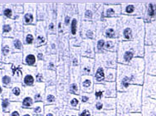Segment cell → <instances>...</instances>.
Returning <instances> with one entry per match:
<instances>
[{
	"instance_id": "6da1fadb",
	"label": "cell",
	"mask_w": 156,
	"mask_h": 116,
	"mask_svg": "<svg viewBox=\"0 0 156 116\" xmlns=\"http://www.w3.org/2000/svg\"><path fill=\"white\" fill-rule=\"evenodd\" d=\"M26 87L22 83H14L10 89L9 99L11 102H21L25 95Z\"/></svg>"
},
{
	"instance_id": "7a4b0ae2",
	"label": "cell",
	"mask_w": 156,
	"mask_h": 116,
	"mask_svg": "<svg viewBox=\"0 0 156 116\" xmlns=\"http://www.w3.org/2000/svg\"><path fill=\"white\" fill-rule=\"evenodd\" d=\"M15 52L13 47V38H4L2 41V59L5 64L10 56Z\"/></svg>"
},
{
	"instance_id": "3957f363",
	"label": "cell",
	"mask_w": 156,
	"mask_h": 116,
	"mask_svg": "<svg viewBox=\"0 0 156 116\" xmlns=\"http://www.w3.org/2000/svg\"><path fill=\"white\" fill-rule=\"evenodd\" d=\"M16 31V21L8 18H4L2 25V36L4 38H14Z\"/></svg>"
},
{
	"instance_id": "277c9868",
	"label": "cell",
	"mask_w": 156,
	"mask_h": 116,
	"mask_svg": "<svg viewBox=\"0 0 156 116\" xmlns=\"http://www.w3.org/2000/svg\"><path fill=\"white\" fill-rule=\"evenodd\" d=\"M143 116H156V99L145 98L143 102Z\"/></svg>"
},
{
	"instance_id": "5b68a950",
	"label": "cell",
	"mask_w": 156,
	"mask_h": 116,
	"mask_svg": "<svg viewBox=\"0 0 156 116\" xmlns=\"http://www.w3.org/2000/svg\"><path fill=\"white\" fill-rule=\"evenodd\" d=\"M34 70V69L31 66H29V67L26 65L23 66V85L25 87H31L34 84V73L35 71Z\"/></svg>"
},
{
	"instance_id": "8992f818",
	"label": "cell",
	"mask_w": 156,
	"mask_h": 116,
	"mask_svg": "<svg viewBox=\"0 0 156 116\" xmlns=\"http://www.w3.org/2000/svg\"><path fill=\"white\" fill-rule=\"evenodd\" d=\"M21 106L26 109H31L35 103L34 99V89L33 87H26L25 95L22 100Z\"/></svg>"
},
{
	"instance_id": "52a82bcc",
	"label": "cell",
	"mask_w": 156,
	"mask_h": 116,
	"mask_svg": "<svg viewBox=\"0 0 156 116\" xmlns=\"http://www.w3.org/2000/svg\"><path fill=\"white\" fill-rule=\"evenodd\" d=\"M146 95L149 98L156 99V77H149L146 87Z\"/></svg>"
},
{
	"instance_id": "ba28073f",
	"label": "cell",
	"mask_w": 156,
	"mask_h": 116,
	"mask_svg": "<svg viewBox=\"0 0 156 116\" xmlns=\"http://www.w3.org/2000/svg\"><path fill=\"white\" fill-rule=\"evenodd\" d=\"M33 25H28L23 28V35H25V41L27 45H32L34 40V31Z\"/></svg>"
},
{
	"instance_id": "9c48e42d",
	"label": "cell",
	"mask_w": 156,
	"mask_h": 116,
	"mask_svg": "<svg viewBox=\"0 0 156 116\" xmlns=\"http://www.w3.org/2000/svg\"><path fill=\"white\" fill-rule=\"evenodd\" d=\"M149 32V41L148 44L153 47V49L156 50V20L155 23L150 24Z\"/></svg>"
},
{
	"instance_id": "30bf717a",
	"label": "cell",
	"mask_w": 156,
	"mask_h": 116,
	"mask_svg": "<svg viewBox=\"0 0 156 116\" xmlns=\"http://www.w3.org/2000/svg\"><path fill=\"white\" fill-rule=\"evenodd\" d=\"M31 110L34 116H42L44 113V103L42 102H35Z\"/></svg>"
},
{
	"instance_id": "8fae6325",
	"label": "cell",
	"mask_w": 156,
	"mask_h": 116,
	"mask_svg": "<svg viewBox=\"0 0 156 116\" xmlns=\"http://www.w3.org/2000/svg\"><path fill=\"white\" fill-rule=\"evenodd\" d=\"M23 62L25 65L32 67L36 63V56L32 52L28 53L27 55H23Z\"/></svg>"
},
{
	"instance_id": "7c38bea8",
	"label": "cell",
	"mask_w": 156,
	"mask_h": 116,
	"mask_svg": "<svg viewBox=\"0 0 156 116\" xmlns=\"http://www.w3.org/2000/svg\"><path fill=\"white\" fill-rule=\"evenodd\" d=\"M4 22V18L2 16L0 17V69H2L5 63L2 61V41H3V36H2V25Z\"/></svg>"
},
{
	"instance_id": "4fadbf2b",
	"label": "cell",
	"mask_w": 156,
	"mask_h": 116,
	"mask_svg": "<svg viewBox=\"0 0 156 116\" xmlns=\"http://www.w3.org/2000/svg\"><path fill=\"white\" fill-rule=\"evenodd\" d=\"M149 72L153 74H156V53L152 54L150 56Z\"/></svg>"
},
{
	"instance_id": "5bb4252c",
	"label": "cell",
	"mask_w": 156,
	"mask_h": 116,
	"mask_svg": "<svg viewBox=\"0 0 156 116\" xmlns=\"http://www.w3.org/2000/svg\"><path fill=\"white\" fill-rule=\"evenodd\" d=\"M147 15L150 19H153L156 16V4L150 3L147 5Z\"/></svg>"
},
{
	"instance_id": "9a60e30c",
	"label": "cell",
	"mask_w": 156,
	"mask_h": 116,
	"mask_svg": "<svg viewBox=\"0 0 156 116\" xmlns=\"http://www.w3.org/2000/svg\"><path fill=\"white\" fill-rule=\"evenodd\" d=\"M11 104L12 102L9 99H2L1 100V104L2 108V110L4 113H9L10 112V108H11Z\"/></svg>"
},
{
	"instance_id": "2e32d148",
	"label": "cell",
	"mask_w": 156,
	"mask_h": 116,
	"mask_svg": "<svg viewBox=\"0 0 156 116\" xmlns=\"http://www.w3.org/2000/svg\"><path fill=\"white\" fill-rule=\"evenodd\" d=\"M33 11L31 12H25L23 15V23L27 25H30L34 21V15H33Z\"/></svg>"
},
{
	"instance_id": "e0dca14e",
	"label": "cell",
	"mask_w": 156,
	"mask_h": 116,
	"mask_svg": "<svg viewBox=\"0 0 156 116\" xmlns=\"http://www.w3.org/2000/svg\"><path fill=\"white\" fill-rule=\"evenodd\" d=\"M13 47L16 53L21 52V50L23 49V45H22V41L20 38H13Z\"/></svg>"
},
{
	"instance_id": "ac0fdd59",
	"label": "cell",
	"mask_w": 156,
	"mask_h": 116,
	"mask_svg": "<svg viewBox=\"0 0 156 116\" xmlns=\"http://www.w3.org/2000/svg\"><path fill=\"white\" fill-rule=\"evenodd\" d=\"M2 69H0V100L2 99L4 95L7 91V88L4 87L2 82Z\"/></svg>"
},
{
	"instance_id": "d6986e66",
	"label": "cell",
	"mask_w": 156,
	"mask_h": 116,
	"mask_svg": "<svg viewBox=\"0 0 156 116\" xmlns=\"http://www.w3.org/2000/svg\"><path fill=\"white\" fill-rule=\"evenodd\" d=\"M105 78V73H104V70L101 68H99L97 70L96 73V81L98 82L104 80Z\"/></svg>"
},
{
	"instance_id": "ffe728a7",
	"label": "cell",
	"mask_w": 156,
	"mask_h": 116,
	"mask_svg": "<svg viewBox=\"0 0 156 116\" xmlns=\"http://www.w3.org/2000/svg\"><path fill=\"white\" fill-rule=\"evenodd\" d=\"M53 108L54 106L51 105V104L44 107V116H55V114L53 112Z\"/></svg>"
},
{
	"instance_id": "44dd1931",
	"label": "cell",
	"mask_w": 156,
	"mask_h": 116,
	"mask_svg": "<svg viewBox=\"0 0 156 116\" xmlns=\"http://www.w3.org/2000/svg\"><path fill=\"white\" fill-rule=\"evenodd\" d=\"M20 113H21V116H34L31 109H26V108H22L20 110Z\"/></svg>"
},
{
	"instance_id": "7402d4cb",
	"label": "cell",
	"mask_w": 156,
	"mask_h": 116,
	"mask_svg": "<svg viewBox=\"0 0 156 116\" xmlns=\"http://www.w3.org/2000/svg\"><path fill=\"white\" fill-rule=\"evenodd\" d=\"M45 101L48 104H52L55 101V95H53V94H48L46 96Z\"/></svg>"
},
{
	"instance_id": "603a6c76",
	"label": "cell",
	"mask_w": 156,
	"mask_h": 116,
	"mask_svg": "<svg viewBox=\"0 0 156 116\" xmlns=\"http://www.w3.org/2000/svg\"><path fill=\"white\" fill-rule=\"evenodd\" d=\"M80 116H92L91 111L88 109H84L80 113Z\"/></svg>"
},
{
	"instance_id": "cb8c5ba5",
	"label": "cell",
	"mask_w": 156,
	"mask_h": 116,
	"mask_svg": "<svg viewBox=\"0 0 156 116\" xmlns=\"http://www.w3.org/2000/svg\"><path fill=\"white\" fill-rule=\"evenodd\" d=\"M76 30H77V21L76 19H73L72 22V33L73 35L76 34Z\"/></svg>"
},
{
	"instance_id": "d4e9b609",
	"label": "cell",
	"mask_w": 156,
	"mask_h": 116,
	"mask_svg": "<svg viewBox=\"0 0 156 116\" xmlns=\"http://www.w3.org/2000/svg\"><path fill=\"white\" fill-rule=\"evenodd\" d=\"M70 104H71V106L73 107V108H76V107L79 104V99L76 98V97H74V98H72L71 99V101H70Z\"/></svg>"
},
{
	"instance_id": "484cf974",
	"label": "cell",
	"mask_w": 156,
	"mask_h": 116,
	"mask_svg": "<svg viewBox=\"0 0 156 116\" xmlns=\"http://www.w3.org/2000/svg\"><path fill=\"white\" fill-rule=\"evenodd\" d=\"M95 107L96 110H98V111H101L104 108V104L101 102H100V101H98V102L96 103Z\"/></svg>"
},
{
	"instance_id": "4316f807",
	"label": "cell",
	"mask_w": 156,
	"mask_h": 116,
	"mask_svg": "<svg viewBox=\"0 0 156 116\" xmlns=\"http://www.w3.org/2000/svg\"><path fill=\"white\" fill-rule=\"evenodd\" d=\"M133 58V53L131 52V51H127L125 55H124V58L126 61H130Z\"/></svg>"
},
{
	"instance_id": "83f0119b",
	"label": "cell",
	"mask_w": 156,
	"mask_h": 116,
	"mask_svg": "<svg viewBox=\"0 0 156 116\" xmlns=\"http://www.w3.org/2000/svg\"><path fill=\"white\" fill-rule=\"evenodd\" d=\"M124 36L126 38L129 39L131 36V30L130 28H127L124 31Z\"/></svg>"
},
{
	"instance_id": "f1b7e54d",
	"label": "cell",
	"mask_w": 156,
	"mask_h": 116,
	"mask_svg": "<svg viewBox=\"0 0 156 116\" xmlns=\"http://www.w3.org/2000/svg\"><path fill=\"white\" fill-rule=\"evenodd\" d=\"M106 34H107V36H108V37H110V38L113 37V36L115 35L114 30H113V29H109V30L106 31Z\"/></svg>"
},
{
	"instance_id": "f546056e",
	"label": "cell",
	"mask_w": 156,
	"mask_h": 116,
	"mask_svg": "<svg viewBox=\"0 0 156 116\" xmlns=\"http://www.w3.org/2000/svg\"><path fill=\"white\" fill-rule=\"evenodd\" d=\"M90 85H91V81L90 80H85L83 82V86L85 88L90 87Z\"/></svg>"
},
{
	"instance_id": "4dcf8cb0",
	"label": "cell",
	"mask_w": 156,
	"mask_h": 116,
	"mask_svg": "<svg viewBox=\"0 0 156 116\" xmlns=\"http://www.w3.org/2000/svg\"><path fill=\"white\" fill-rule=\"evenodd\" d=\"M77 90H78L77 86L76 85V84H72V86H71V91H72V92H73L74 94H77Z\"/></svg>"
},
{
	"instance_id": "1f68e13d",
	"label": "cell",
	"mask_w": 156,
	"mask_h": 116,
	"mask_svg": "<svg viewBox=\"0 0 156 116\" xmlns=\"http://www.w3.org/2000/svg\"><path fill=\"white\" fill-rule=\"evenodd\" d=\"M133 10H134V7L132 6V5H130V6L126 7V12H129V13L133 12Z\"/></svg>"
},
{
	"instance_id": "d6a6232c",
	"label": "cell",
	"mask_w": 156,
	"mask_h": 116,
	"mask_svg": "<svg viewBox=\"0 0 156 116\" xmlns=\"http://www.w3.org/2000/svg\"><path fill=\"white\" fill-rule=\"evenodd\" d=\"M89 100V97H87V96H83L81 98V101L83 103H86L88 102Z\"/></svg>"
},
{
	"instance_id": "836d02e7",
	"label": "cell",
	"mask_w": 156,
	"mask_h": 116,
	"mask_svg": "<svg viewBox=\"0 0 156 116\" xmlns=\"http://www.w3.org/2000/svg\"><path fill=\"white\" fill-rule=\"evenodd\" d=\"M104 45H105V41H102V40H100V41H98V49H101V48L104 47Z\"/></svg>"
},
{
	"instance_id": "e575fe53",
	"label": "cell",
	"mask_w": 156,
	"mask_h": 116,
	"mask_svg": "<svg viewBox=\"0 0 156 116\" xmlns=\"http://www.w3.org/2000/svg\"><path fill=\"white\" fill-rule=\"evenodd\" d=\"M4 7H5V4H0V17L2 16Z\"/></svg>"
},
{
	"instance_id": "d590c367",
	"label": "cell",
	"mask_w": 156,
	"mask_h": 116,
	"mask_svg": "<svg viewBox=\"0 0 156 116\" xmlns=\"http://www.w3.org/2000/svg\"><path fill=\"white\" fill-rule=\"evenodd\" d=\"M128 80H129V78H126L123 80V81L122 82V85L125 86V87H128V86H129V83H128Z\"/></svg>"
},
{
	"instance_id": "8d00e7d4",
	"label": "cell",
	"mask_w": 156,
	"mask_h": 116,
	"mask_svg": "<svg viewBox=\"0 0 156 116\" xmlns=\"http://www.w3.org/2000/svg\"><path fill=\"white\" fill-rule=\"evenodd\" d=\"M114 13H115L114 10H113L112 9H109V10H108V11H107V16H110Z\"/></svg>"
},
{
	"instance_id": "74e56055",
	"label": "cell",
	"mask_w": 156,
	"mask_h": 116,
	"mask_svg": "<svg viewBox=\"0 0 156 116\" xmlns=\"http://www.w3.org/2000/svg\"><path fill=\"white\" fill-rule=\"evenodd\" d=\"M85 16H86L87 18H91L92 17V12H90V11H87V12H85Z\"/></svg>"
},
{
	"instance_id": "f35d334b",
	"label": "cell",
	"mask_w": 156,
	"mask_h": 116,
	"mask_svg": "<svg viewBox=\"0 0 156 116\" xmlns=\"http://www.w3.org/2000/svg\"><path fill=\"white\" fill-rule=\"evenodd\" d=\"M0 116H4V112L2 110V104H1V100H0Z\"/></svg>"
},
{
	"instance_id": "ab89813d",
	"label": "cell",
	"mask_w": 156,
	"mask_h": 116,
	"mask_svg": "<svg viewBox=\"0 0 156 116\" xmlns=\"http://www.w3.org/2000/svg\"><path fill=\"white\" fill-rule=\"evenodd\" d=\"M69 22V18L66 17L65 18V23H66V24H68Z\"/></svg>"
},
{
	"instance_id": "60d3db41",
	"label": "cell",
	"mask_w": 156,
	"mask_h": 116,
	"mask_svg": "<svg viewBox=\"0 0 156 116\" xmlns=\"http://www.w3.org/2000/svg\"><path fill=\"white\" fill-rule=\"evenodd\" d=\"M50 28H53V24H51V25H50Z\"/></svg>"
},
{
	"instance_id": "b9f144b4",
	"label": "cell",
	"mask_w": 156,
	"mask_h": 116,
	"mask_svg": "<svg viewBox=\"0 0 156 116\" xmlns=\"http://www.w3.org/2000/svg\"><path fill=\"white\" fill-rule=\"evenodd\" d=\"M71 116H77V115H71Z\"/></svg>"
},
{
	"instance_id": "7bdbcfd3",
	"label": "cell",
	"mask_w": 156,
	"mask_h": 116,
	"mask_svg": "<svg viewBox=\"0 0 156 116\" xmlns=\"http://www.w3.org/2000/svg\"><path fill=\"white\" fill-rule=\"evenodd\" d=\"M65 116H70V115H65Z\"/></svg>"
}]
</instances>
